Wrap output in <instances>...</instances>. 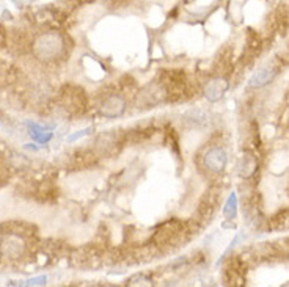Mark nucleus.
I'll list each match as a JSON object with an SVG mask.
<instances>
[{
    "label": "nucleus",
    "instance_id": "4468645a",
    "mask_svg": "<svg viewBox=\"0 0 289 287\" xmlns=\"http://www.w3.org/2000/svg\"><path fill=\"white\" fill-rule=\"evenodd\" d=\"M46 281H48V278H46V276H37V278H30V279H27L22 285H44Z\"/></svg>",
    "mask_w": 289,
    "mask_h": 287
},
{
    "label": "nucleus",
    "instance_id": "0eeeda50",
    "mask_svg": "<svg viewBox=\"0 0 289 287\" xmlns=\"http://www.w3.org/2000/svg\"><path fill=\"white\" fill-rule=\"evenodd\" d=\"M126 110V101L121 94H112L102 102L101 105V113L106 118H118Z\"/></svg>",
    "mask_w": 289,
    "mask_h": 287
},
{
    "label": "nucleus",
    "instance_id": "7ed1b4c3",
    "mask_svg": "<svg viewBox=\"0 0 289 287\" xmlns=\"http://www.w3.org/2000/svg\"><path fill=\"white\" fill-rule=\"evenodd\" d=\"M167 99H168V91L164 83L153 82V83H149L145 90L140 91V94H138V98H137V104L149 109V107L157 105Z\"/></svg>",
    "mask_w": 289,
    "mask_h": 287
},
{
    "label": "nucleus",
    "instance_id": "9d476101",
    "mask_svg": "<svg viewBox=\"0 0 289 287\" xmlns=\"http://www.w3.org/2000/svg\"><path fill=\"white\" fill-rule=\"evenodd\" d=\"M258 170V160L255 157V154L251 152H245L240 159V165H239V173L242 177H251L255 174V171Z\"/></svg>",
    "mask_w": 289,
    "mask_h": 287
},
{
    "label": "nucleus",
    "instance_id": "f8f14e48",
    "mask_svg": "<svg viewBox=\"0 0 289 287\" xmlns=\"http://www.w3.org/2000/svg\"><path fill=\"white\" fill-rule=\"evenodd\" d=\"M223 215L228 218V220H234L236 215H237V196L236 193H231L226 204L223 207Z\"/></svg>",
    "mask_w": 289,
    "mask_h": 287
},
{
    "label": "nucleus",
    "instance_id": "a211bd4d",
    "mask_svg": "<svg viewBox=\"0 0 289 287\" xmlns=\"http://www.w3.org/2000/svg\"><path fill=\"white\" fill-rule=\"evenodd\" d=\"M2 256H4V253H2V246H0V260H2Z\"/></svg>",
    "mask_w": 289,
    "mask_h": 287
},
{
    "label": "nucleus",
    "instance_id": "6e6552de",
    "mask_svg": "<svg viewBox=\"0 0 289 287\" xmlns=\"http://www.w3.org/2000/svg\"><path fill=\"white\" fill-rule=\"evenodd\" d=\"M228 90V82L223 77H215L212 80L207 82V85L204 87V96L207 101L217 102L223 98V94Z\"/></svg>",
    "mask_w": 289,
    "mask_h": 287
},
{
    "label": "nucleus",
    "instance_id": "9b49d317",
    "mask_svg": "<svg viewBox=\"0 0 289 287\" xmlns=\"http://www.w3.org/2000/svg\"><path fill=\"white\" fill-rule=\"evenodd\" d=\"M184 119L190 124H195V126H204L207 123V119H209V116H207V113L204 110L192 109L184 115Z\"/></svg>",
    "mask_w": 289,
    "mask_h": 287
},
{
    "label": "nucleus",
    "instance_id": "f03ea898",
    "mask_svg": "<svg viewBox=\"0 0 289 287\" xmlns=\"http://www.w3.org/2000/svg\"><path fill=\"white\" fill-rule=\"evenodd\" d=\"M184 232V224L178 220H171L165 224H162L154 234V246L157 248H170V245H179L184 242L182 235Z\"/></svg>",
    "mask_w": 289,
    "mask_h": 287
},
{
    "label": "nucleus",
    "instance_id": "20e7f679",
    "mask_svg": "<svg viewBox=\"0 0 289 287\" xmlns=\"http://www.w3.org/2000/svg\"><path fill=\"white\" fill-rule=\"evenodd\" d=\"M126 141V134H123V130H107L99 135L98 138V151L102 155H115L120 152L121 145Z\"/></svg>",
    "mask_w": 289,
    "mask_h": 287
},
{
    "label": "nucleus",
    "instance_id": "f3484780",
    "mask_svg": "<svg viewBox=\"0 0 289 287\" xmlns=\"http://www.w3.org/2000/svg\"><path fill=\"white\" fill-rule=\"evenodd\" d=\"M13 2H15L18 7H27V5H30L32 2H35V0H13Z\"/></svg>",
    "mask_w": 289,
    "mask_h": 287
},
{
    "label": "nucleus",
    "instance_id": "ddd939ff",
    "mask_svg": "<svg viewBox=\"0 0 289 287\" xmlns=\"http://www.w3.org/2000/svg\"><path fill=\"white\" fill-rule=\"evenodd\" d=\"M30 135L35 138V140H38V141H48V140H51V134L49 132H44L43 129H40V127H37V126H30Z\"/></svg>",
    "mask_w": 289,
    "mask_h": 287
},
{
    "label": "nucleus",
    "instance_id": "2eb2a0df",
    "mask_svg": "<svg viewBox=\"0 0 289 287\" xmlns=\"http://www.w3.org/2000/svg\"><path fill=\"white\" fill-rule=\"evenodd\" d=\"M129 284H132V285H143V284H151V281H149L148 278H145V276H142V274H137V276H134L129 281Z\"/></svg>",
    "mask_w": 289,
    "mask_h": 287
},
{
    "label": "nucleus",
    "instance_id": "1a4fd4ad",
    "mask_svg": "<svg viewBox=\"0 0 289 287\" xmlns=\"http://www.w3.org/2000/svg\"><path fill=\"white\" fill-rule=\"evenodd\" d=\"M276 77V69L273 68H261L258 69L255 74H253L248 80L250 88H262Z\"/></svg>",
    "mask_w": 289,
    "mask_h": 287
},
{
    "label": "nucleus",
    "instance_id": "dca6fc26",
    "mask_svg": "<svg viewBox=\"0 0 289 287\" xmlns=\"http://www.w3.org/2000/svg\"><path fill=\"white\" fill-rule=\"evenodd\" d=\"M91 127H87V129H84V130H79V132H76V134H73V135H69L68 137V140L69 141H76L77 138H80V137H85V135H88L90 132H91Z\"/></svg>",
    "mask_w": 289,
    "mask_h": 287
},
{
    "label": "nucleus",
    "instance_id": "f257e3e1",
    "mask_svg": "<svg viewBox=\"0 0 289 287\" xmlns=\"http://www.w3.org/2000/svg\"><path fill=\"white\" fill-rule=\"evenodd\" d=\"M33 55L41 62H52L62 57L65 51V41L59 32H46L35 38L32 44Z\"/></svg>",
    "mask_w": 289,
    "mask_h": 287
},
{
    "label": "nucleus",
    "instance_id": "39448f33",
    "mask_svg": "<svg viewBox=\"0 0 289 287\" xmlns=\"http://www.w3.org/2000/svg\"><path fill=\"white\" fill-rule=\"evenodd\" d=\"M0 246L2 253L10 259H19L26 251V242L19 234H7Z\"/></svg>",
    "mask_w": 289,
    "mask_h": 287
},
{
    "label": "nucleus",
    "instance_id": "423d86ee",
    "mask_svg": "<svg viewBox=\"0 0 289 287\" xmlns=\"http://www.w3.org/2000/svg\"><path fill=\"white\" fill-rule=\"evenodd\" d=\"M228 157L223 148L214 146L211 149H207L204 154V165L207 170H211L212 173H222L226 166Z\"/></svg>",
    "mask_w": 289,
    "mask_h": 287
}]
</instances>
